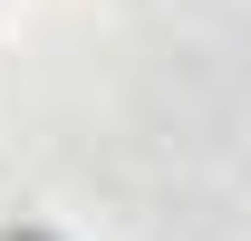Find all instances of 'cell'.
<instances>
[{"label": "cell", "instance_id": "cell-1", "mask_svg": "<svg viewBox=\"0 0 251 241\" xmlns=\"http://www.w3.org/2000/svg\"><path fill=\"white\" fill-rule=\"evenodd\" d=\"M0 241H58V232H0Z\"/></svg>", "mask_w": 251, "mask_h": 241}]
</instances>
